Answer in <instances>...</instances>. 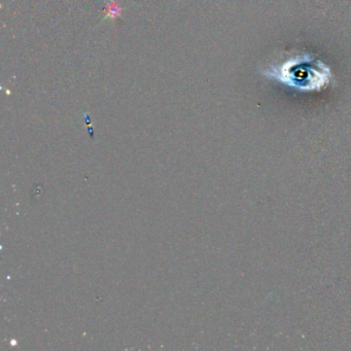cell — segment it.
<instances>
[{
  "label": "cell",
  "mask_w": 351,
  "mask_h": 351,
  "mask_svg": "<svg viewBox=\"0 0 351 351\" xmlns=\"http://www.w3.org/2000/svg\"><path fill=\"white\" fill-rule=\"evenodd\" d=\"M264 75L302 91H320L328 85L332 77L328 66L306 54L298 55L271 67L264 71Z\"/></svg>",
  "instance_id": "obj_1"
},
{
  "label": "cell",
  "mask_w": 351,
  "mask_h": 351,
  "mask_svg": "<svg viewBox=\"0 0 351 351\" xmlns=\"http://www.w3.org/2000/svg\"><path fill=\"white\" fill-rule=\"evenodd\" d=\"M112 17H117V16L120 14V9H118V8H117V5H114V7L110 8V14H108V15H112Z\"/></svg>",
  "instance_id": "obj_2"
}]
</instances>
